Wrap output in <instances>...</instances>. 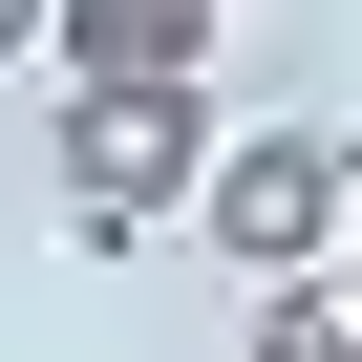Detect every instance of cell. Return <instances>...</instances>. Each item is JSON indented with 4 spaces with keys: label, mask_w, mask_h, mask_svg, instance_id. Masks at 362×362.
I'll list each match as a JSON object with an SVG mask.
<instances>
[{
    "label": "cell",
    "mask_w": 362,
    "mask_h": 362,
    "mask_svg": "<svg viewBox=\"0 0 362 362\" xmlns=\"http://www.w3.org/2000/svg\"><path fill=\"white\" fill-rule=\"evenodd\" d=\"M214 192V86H64V235L128 256Z\"/></svg>",
    "instance_id": "obj_1"
},
{
    "label": "cell",
    "mask_w": 362,
    "mask_h": 362,
    "mask_svg": "<svg viewBox=\"0 0 362 362\" xmlns=\"http://www.w3.org/2000/svg\"><path fill=\"white\" fill-rule=\"evenodd\" d=\"M192 235L277 298V277H320V235H362V170H341L320 128H235V149H214V192H192Z\"/></svg>",
    "instance_id": "obj_2"
},
{
    "label": "cell",
    "mask_w": 362,
    "mask_h": 362,
    "mask_svg": "<svg viewBox=\"0 0 362 362\" xmlns=\"http://www.w3.org/2000/svg\"><path fill=\"white\" fill-rule=\"evenodd\" d=\"M64 86H214V0H64Z\"/></svg>",
    "instance_id": "obj_3"
},
{
    "label": "cell",
    "mask_w": 362,
    "mask_h": 362,
    "mask_svg": "<svg viewBox=\"0 0 362 362\" xmlns=\"http://www.w3.org/2000/svg\"><path fill=\"white\" fill-rule=\"evenodd\" d=\"M256 362H362V277H277L256 298Z\"/></svg>",
    "instance_id": "obj_4"
},
{
    "label": "cell",
    "mask_w": 362,
    "mask_h": 362,
    "mask_svg": "<svg viewBox=\"0 0 362 362\" xmlns=\"http://www.w3.org/2000/svg\"><path fill=\"white\" fill-rule=\"evenodd\" d=\"M43 43H64V0H0V64H43Z\"/></svg>",
    "instance_id": "obj_5"
},
{
    "label": "cell",
    "mask_w": 362,
    "mask_h": 362,
    "mask_svg": "<svg viewBox=\"0 0 362 362\" xmlns=\"http://www.w3.org/2000/svg\"><path fill=\"white\" fill-rule=\"evenodd\" d=\"M214 22H235V0H214Z\"/></svg>",
    "instance_id": "obj_6"
}]
</instances>
